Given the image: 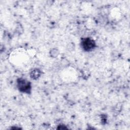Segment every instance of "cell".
I'll return each mask as SVG.
<instances>
[{
  "mask_svg": "<svg viewBox=\"0 0 130 130\" xmlns=\"http://www.w3.org/2000/svg\"><path fill=\"white\" fill-rule=\"evenodd\" d=\"M59 54V51L57 48H52L49 51V55L52 58H56Z\"/></svg>",
  "mask_w": 130,
  "mask_h": 130,
  "instance_id": "277c9868",
  "label": "cell"
},
{
  "mask_svg": "<svg viewBox=\"0 0 130 130\" xmlns=\"http://www.w3.org/2000/svg\"><path fill=\"white\" fill-rule=\"evenodd\" d=\"M80 44L82 49L87 52L93 51L97 46L95 41L89 37L81 38Z\"/></svg>",
  "mask_w": 130,
  "mask_h": 130,
  "instance_id": "7a4b0ae2",
  "label": "cell"
},
{
  "mask_svg": "<svg viewBox=\"0 0 130 130\" xmlns=\"http://www.w3.org/2000/svg\"><path fill=\"white\" fill-rule=\"evenodd\" d=\"M101 123L103 124H105L107 122V115L105 114H102L101 115Z\"/></svg>",
  "mask_w": 130,
  "mask_h": 130,
  "instance_id": "5b68a950",
  "label": "cell"
},
{
  "mask_svg": "<svg viewBox=\"0 0 130 130\" xmlns=\"http://www.w3.org/2000/svg\"><path fill=\"white\" fill-rule=\"evenodd\" d=\"M57 129H68V128L63 124H59L58 125Z\"/></svg>",
  "mask_w": 130,
  "mask_h": 130,
  "instance_id": "8992f818",
  "label": "cell"
},
{
  "mask_svg": "<svg viewBox=\"0 0 130 130\" xmlns=\"http://www.w3.org/2000/svg\"><path fill=\"white\" fill-rule=\"evenodd\" d=\"M16 87L18 90L23 93L30 94L32 92L31 82L26 79L20 77L16 80Z\"/></svg>",
  "mask_w": 130,
  "mask_h": 130,
  "instance_id": "6da1fadb",
  "label": "cell"
},
{
  "mask_svg": "<svg viewBox=\"0 0 130 130\" xmlns=\"http://www.w3.org/2000/svg\"><path fill=\"white\" fill-rule=\"evenodd\" d=\"M42 74V71L39 68H34L32 69L29 72L30 78L34 80L39 79Z\"/></svg>",
  "mask_w": 130,
  "mask_h": 130,
  "instance_id": "3957f363",
  "label": "cell"
}]
</instances>
